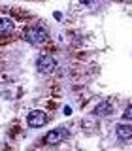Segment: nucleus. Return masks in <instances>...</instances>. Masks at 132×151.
I'll return each mask as SVG.
<instances>
[{
  "label": "nucleus",
  "instance_id": "1a4fd4ad",
  "mask_svg": "<svg viewBox=\"0 0 132 151\" xmlns=\"http://www.w3.org/2000/svg\"><path fill=\"white\" fill-rule=\"evenodd\" d=\"M81 2H83V4H93L94 0H81Z\"/></svg>",
  "mask_w": 132,
  "mask_h": 151
},
{
  "label": "nucleus",
  "instance_id": "0eeeda50",
  "mask_svg": "<svg viewBox=\"0 0 132 151\" xmlns=\"http://www.w3.org/2000/svg\"><path fill=\"white\" fill-rule=\"evenodd\" d=\"M94 113H96V115H110V113H111V106H110V102H102V104H98V108L94 110Z\"/></svg>",
  "mask_w": 132,
  "mask_h": 151
},
{
  "label": "nucleus",
  "instance_id": "39448f33",
  "mask_svg": "<svg viewBox=\"0 0 132 151\" xmlns=\"http://www.w3.org/2000/svg\"><path fill=\"white\" fill-rule=\"evenodd\" d=\"M13 28H15V23L11 17H0V34H11Z\"/></svg>",
  "mask_w": 132,
  "mask_h": 151
},
{
  "label": "nucleus",
  "instance_id": "6e6552de",
  "mask_svg": "<svg viewBox=\"0 0 132 151\" xmlns=\"http://www.w3.org/2000/svg\"><path fill=\"white\" fill-rule=\"evenodd\" d=\"M123 117H125V119H130V121H132V106H128L125 111H123Z\"/></svg>",
  "mask_w": 132,
  "mask_h": 151
},
{
  "label": "nucleus",
  "instance_id": "7ed1b4c3",
  "mask_svg": "<svg viewBox=\"0 0 132 151\" xmlns=\"http://www.w3.org/2000/svg\"><path fill=\"white\" fill-rule=\"evenodd\" d=\"M55 68H57V59L55 57H51V55L40 57V60H38V70H40L42 74H51Z\"/></svg>",
  "mask_w": 132,
  "mask_h": 151
},
{
  "label": "nucleus",
  "instance_id": "423d86ee",
  "mask_svg": "<svg viewBox=\"0 0 132 151\" xmlns=\"http://www.w3.org/2000/svg\"><path fill=\"white\" fill-rule=\"evenodd\" d=\"M117 138L119 140H130L132 138V127L130 125H119L117 127Z\"/></svg>",
  "mask_w": 132,
  "mask_h": 151
},
{
  "label": "nucleus",
  "instance_id": "f257e3e1",
  "mask_svg": "<svg viewBox=\"0 0 132 151\" xmlns=\"http://www.w3.org/2000/svg\"><path fill=\"white\" fill-rule=\"evenodd\" d=\"M25 40L30 42L32 45H42L47 40V32L44 28H38V27H30L25 30Z\"/></svg>",
  "mask_w": 132,
  "mask_h": 151
},
{
  "label": "nucleus",
  "instance_id": "20e7f679",
  "mask_svg": "<svg viewBox=\"0 0 132 151\" xmlns=\"http://www.w3.org/2000/svg\"><path fill=\"white\" fill-rule=\"evenodd\" d=\"M64 136H66V130H64V129L49 130V132H47V136H45V144H47V145H55V144H59V142L62 140Z\"/></svg>",
  "mask_w": 132,
  "mask_h": 151
},
{
  "label": "nucleus",
  "instance_id": "f03ea898",
  "mask_svg": "<svg viewBox=\"0 0 132 151\" xmlns=\"http://www.w3.org/2000/svg\"><path fill=\"white\" fill-rule=\"evenodd\" d=\"M27 121H28V125H30L32 129H40V127L45 125L47 115H45V111H42V110H32L30 113H28Z\"/></svg>",
  "mask_w": 132,
  "mask_h": 151
}]
</instances>
